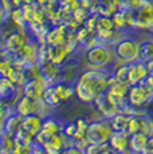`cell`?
Returning <instances> with one entry per match:
<instances>
[{
	"instance_id": "1",
	"label": "cell",
	"mask_w": 153,
	"mask_h": 154,
	"mask_svg": "<svg viewBox=\"0 0 153 154\" xmlns=\"http://www.w3.org/2000/svg\"><path fill=\"white\" fill-rule=\"evenodd\" d=\"M116 81L110 70L85 69L75 82L76 100L85 105H93L97 97L108 91L109 86Z\"/></svg>"
},
{
	"instance_id": "2",
	"label": "cell",
	"mask_w": 153,
	"mask_h": 154,
	"mask_svg": "<svg viewBox=\"0 0 153 154\" xmlns=\"http://www.w3.org/2000/svg\"><path fill=\"white\" fill-rule=\"evenodd\" d=\"M82 60L86 69H104L110 70V67L117 60L113 46L104 42H95L83 51Z\"/></svg>"
},
{
	"instance_id": "3",
	"label": "cell",
	"mask_w": 153,
	"mask_h": 154,
	"mask_svg": "<svg viewBox=\"0 0 153 154\" xmlns=\"http://www.w3.org/2000/svg\"><path fill=\"white\" fill-rule=\"evenodd\" d=\"M117 60L123 63H133L140 60V39L132 35H123L121 39L113 46Z\"/></svg>"
},
{
	"instance_id": "4",
	"label": "cell",
	"mask_w": 153,
	"mask_h": 154,
	"mask_svg": "<svg viewBox=\"0 0 153 154\" xmlns=\"http://www.w3.org/2000/svg\"><path fill=\"white\" fill-rule=\"evenodd\" d=\"M111 134H113V129H111L109 121L102 119V118L90 121L89 127H87V141H89V143H109Z\"/></svg>"
},
{
	"instance_id": "5",
	"label": "cell",
	"mask_w": 153,
	"mask_h": 154,
	"mask_svg": "<svg viewBox=\"0 0 153 154\" xmlns=\"http://www.w3.org/2000/svg\"><path fill=\"white\" fill-rule=\"evenodd\" d=\"M152 99H153V94L144 83L132 85L130 88H129L126 103L129 106H132L133 109H137V110H145L146 106L149 105V102Z\"/></svg>"
},
{
	"instance_id": "6",
	"label": "cell",
	"mask_w": 153,
	"mask_h": 154,
	"mask_svg": "<svg viewBox=\"0 0 153 154\" xmlns=\"http://www.w3.org/2000/svg\"><path fill=\"white\" fill-rule=\"evenodd\" d=\"M92 106L94 107V111L99 115V118L106 119V121H110L111 118L116 117L120 112V110H121L120 106L110 98L108 91H105L101 95L97 97V99L93 102Z\"/></svg>"
},
{
	"instance_id": "7",
	"label": "cell",
	"mask_w": 153,
	"mask_h": 154,
	"mask_svg": "<svg viewBox=\"0 0 153 154\" xmlns=\"http://www.w3.org/2000/svg\"><path fill=\"white\" fill-rule=\"evenodd\" d=\"M22 87L14 83L11 79L2 76L0 79V100L4 105L15 106L16 100L22 95Z\"/></svg>"
},
{
	"instance_id": "8",
	"label": "cell",
	"mask_w": 153,
	"mask_h": 154,
	"mask_svg": "<svg viewBox=\"0 0 153 154\" xmlns=\"http://www.w3.org/2000/svg\"><path fill=\"white\" fill-rule=\"evenodd\" d=\"M40 99L36 98H31V97H27L24 94L20 95V98L16 100L15 103V111L22 117H28V115L32 114H38L39 115V110H40Z\"/></svg>"
},
{
	"instance_id": "9",
	"label": "cell",
	"mask_w": 153,
	"mask_h": 154,
	"mask_svg": "<svg viewBox=\"0 0 153 154\" xmlns=\"http://www.w3.org/2000/svg\"><path fill=\"white\" fill-rule=\"evenodd\" d=\"M28 39H30V38L20 31L10 32V35H8L7 38H4V48H3V51L10 55H15L16 52L28 42Z\"/></svg>"
},
{
	"instance_id": "10",
	"label": "cell",
	"mask_w": 153,
	"mask_h": 154,
	"mask_svg": "<svg viewBox=\"0 0 153 154\" xmlns=\"http://www.w3.org/2000/svg\"><path fill=\"white\" fill-rule=\"evenodd\" d=\"M129 88H130V85L129 83H123V82H118V81H114L113 83L109 86L108 94L110 95V98L120 106V109L126 105Z\"/></svg>"
},
{
	"instance_id": "11",
	"label": "cell",
	"mask_w": 153,
	"mask_h": 154,
	"mask_svg": "<svg viewBox=\"0 0 153 154\" xmlns=\"http://www.w3.org/2000/svg\"><path fill=\"white\" fill-rule=\"evenodd\" d=\"M47 87H48V85L43 78L28 79L22 87V93L27 97H31V98L40 99L43 98V94H45Z\"/></svg>"
},
{
	"instance_id": "12",
	"label": "cell",
	"mask_w": 153,
	"mask_h": 154,
	"mask_svg": "<svg viewBox=\"0 0 153 154\" xmlns=\"http://www.w3.org/2000/svg\"><path fill=\"white\" fill-rule=\"evenodd\" d=\"M63 125H64V121L59 119L58 117H54V115H50V117L45 118L42 130H40V133L35 138H46L55 134H61L62 130H63Z\"/></svg>"
},
{
	"instance_id": "13",
	"label": "cell",
	"mask_w": 153,
	"mask_h": 154,
	"mask_svg": "<svg viewBox=\"0 0 153 154\" xmlns=\"http://www.w3.org/2000/svg\"><path fill=\"white\" fill-rule=\"evenodd\" d=\"M148 75L149 71L145 62L137 60L130 63V74H129V83H130V86L144 83V81L148 78Z\"/></svg>"
},
{
	"instance_id": "14",
	"label": "cell",
	"mask_w": 153,
	"mask_h": 154,
	"mask_svg": "<svg viewBox=\"0 0 153 154\" xmlns=\"http://www.w3.org/2000/svg\"><path fill=\"white\" fill-rule=\"evenodd\" d=\"M43 121H45V118H42L38 114H32V115H28V117H23L22 123H20V129L24 130L26 133H28V134L35 138L40 133V130H42Z\"/></svg>"
},
{
	"instance_id": "15",
	"label": "cell",
	"mask_w": 153,
	"mask_h": 154,
	"mask_svg": "<svg viewBox=\"0 0 153 154\" xmlns=\"http://www.w3.org/2000/svg\"><path fill=\"white\" fill-rule=\"evenodd\" d=\"M22 119H23V117L17 114L16 111H14L7 118L2 119V135L15 137L16 131L20 127V123H22Z\"/></svg>"
},
{
	"instance_id": "16",
	"label": "cell",
	"mask_w": 153,
	"mask_h": 154,
	"mask_svg": "<svg viewBox=\"0 0 153 154\" xmlns=\"http://www.w3.org/2000/svg\"><path fill=\"white\" fill-rule=\"evenodd\" d=\"M129 138H130V135L126 133L113 131L110 140H109V146L118 154H125L130 150L129 149Z\"/></svg>"
},
{
	"instance_id": "17",
	"label": "cell",
	"mask_w": 153,
	"mask_h": 154,
	"mask_svg": "<svg viewBox=\"0 0 153 154\" xmlns=\"http://www.w3.org/2000/svg\"><path fill=\"white\" fill-rule=\"evenodd\" d=\"M148 143H149V135L144 134V133L132 134L130 138H129V149L138 154H142L146 152Z\"/></svg>"
},
{
	"instance_id": "18",
	"label": "cell",
	"mask_w": 153,
	"mask_h": 154,
	"mask_svg": "<svg viewBox=\"0 0 153 154\" xmlns=\"http://www.w3.org/2000/svg\"><path fill=\"white\" fill-rule=\"evenodd\" d=\"M67 39L66 34H64V28L63 27H57L48 29V32L45 36V44L47 46H61V44H66Z\"/></svg>"
},
{
	"instance_id": "19",
	"label": "cell",
	"mask_w": 153,
	"mask_h": 154,
	"mask_svg": "<svg viewBox=\"0 0 153 154\" xmlns=\"http://www.w3.org/2000/svg\"><path fill=\"white\" fill-rule=\"evenodd\" d=\"M140 60L148 62L153 60V35H146V36L140 39Z\"/></svg>"
},
{
	"instance_id": "20",
	"label": "cell",
	"mask_w": 153,
	"mask_h": 154,
	"mask_svg": "<svg viewBox=\"0 0 153 154\" xmlns=\"http://www.w3.org/2000/svg\"><path fill=\"white\" fill-rule=\"evenodd\" d=\"M130 117H132L130 114L120 110V112L116 115V117H113L110 121H109L113 131L126 133V127H128V122H129V119H130Z\"/></svg>"
},
{
	"instance_id": "21",
	"label": "cell",
	"mask_w": 153,
	"mask_h": 154,
	"mask_svg": "<svg viewBox=\"0 0 153 154\" xmlns=\"http://www.w3.org/2000/svg\"><path fill=\"white\" fill-rule=\"evenodd\" d=\"M43 99H45V102L50 107L54 109V110H57V109L63 106V102H62L61 97L58 95V93L55 91L54 86H48V87L46 88L45 94H43Z\"/></svg>"
},
{
	"instance_id": "22",
	"label": "cell",
	"mask_w": 153,
	"mask_h": 154,
	"mask_svg": "<svg viewBox=\"0 0 153 154\" xmlns=\"http://www.w3.org/2000/svg\"><path fill=\"white\" fill-rule=\"evenodd\" d=\"M108 146H109V143H105V145L89 143L86 146V149H85V153H86V154H101Z\"/></svg>"
},
{
	"instance_id": "23",
	"label": "cell",
	"mask_w": 153,
	"mask_h": 154,
	"mask_svg": "<svg viewBox=\"0 0 153 154\" xmlns=\"http://www.w3.org/2000/svg\"><path fill=\"white\" fill-rule=\"evenodd\" d=\"M61 154H86V153H85V149H81V147L75 146V145H69V146H66L62 150Z\"/></svg>"
},
{
	"instance_id": "24",
	"label": "cell",
	"mask_w": 153,
	"mask_h": 154,
	"mask_svg": "<svg viewBox=\"0 0 153 154\" xmlns=\"http://www.w3.org/2000/svg\"><path fill=\"white\" fill-rule=\"evenodd\" d=\"M145 111H146V114H148L149 117H152V118H153V99L151 100V102H149V105L146 106Z\"/></svg>"
},
{
	"instance_id": "25",
	"label": "cell",
	"mask_w": 153,
	"mask_h": 154,
	"mask_svg": "<svg viewBox=\"0 0 153 154\" xmlns=\"http://www.w3.org/2000/svg\"><path fill=\"white\" fill-rule=\"evenodd\" d=\"M101 154H118V153H117V152H114V150L111 149L110 146H108L106 149H105V150H104V152H102Z\"/></svg>"
},
{
	"instance_id": "26",
	"label": "cell",
	"mask_w": 153,
	"mask_h": 154,
	"mask_svg": "<svg viewBox=\"0 0 153 154\" xmlns=\"http://www.w3.org/2000/svg\"><path fill=\"white\" fill-rule=\"evenodd\" d=\"M146 66H148V71H149V75H153V60L148 62V63H146Z\"/></svg>"
},
{
	"instance_id": "27",
	"label": "cell",
	"mask_w": 153,
	"mask_h": 154,
	"mask_svg": "<svg viewBox=\"0 0 153 154\" xmlns=\"http://www.w3.org/2000/svg\"><path fill=\"white\" fill-rule=\"evenodd\" d=\"M151 34H152V35H153V31H152V32H151Z\"/></svg>"
}]
</instances>
